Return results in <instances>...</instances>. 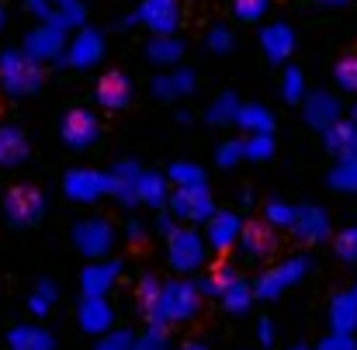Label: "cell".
<instances>
[{"mask_svg": "<svg viewBox=\"0 0 357 350\" xmlns=\"http://www.w3.org/2000/svg\"><path fill=\"white\" fill-rule=\"evenodd\" d=\"M198 298H202V288H198V284L170 281V284H160V291L146 302V316H149V323H156V326L184 323V319L195 316Z\"/></svg>", "mask_w": 357, "mask_h": 350, "instance_id": "obj_1", "label": "cell"}, {"mask_svg": "<svg viewBox=\"0 0 357 350\" xmlns=\"http://www.w3.org/2000/svg\"><path fill=\"white\" fill-rule=\"evenodd\" d=\"M305 271H309V260L305 257H295V260H284L281 267H274V271H267L260 281H257V298H278L281 291H288L295 281H302L305 277Z\"/></svg>", "mask_w": 357, "mask_h": 350, "instance_id": "obj_2", "label": "cell"}, {"mask_svg": "<svg viewBox=\"0 0 357 350\" xmlns=\"http://www.w3.org/2000/svg\"><path fill=\"white\" fill-rule=\"evenodd\" d=\"M77 323L87 337H105L112 330V305L105 302V295H87L80 302V312H77Z\"/></svg>", "mask_w": 357, "mask_h": 350, "instance_id": "obj_3", "label": "cell"}, {"mask_svg": "<svg viewBox=\"0 0 357 350\" xmlns=\"http://www.w3.org/2000/svg\"><path fill=\"white\" fill-rule=\"evenodd\" d=\"M7 347L10 350H56V337L35 323H24V326H14L7 333Z\"/></svg>", "mask_w": 357, "mask_h": 350, "instance_id": "obj_4", "label": "cell"}, {"mask_svg": "<svg viewBox=\"0 0 357 350\" xmlns=\"http://www.w3.org/2000/svg\"><path fill=\"white\" fill-rule=\"evenodd\" d=\"M330 326H333V333H354L357 330V288L333 298V305H330Z\"/></svg>", "mask_w": 357, "mask_h": 350, "instance_id": "obj_5", "label": "cell"}, {"mask_svg": "<svg viewBox=\"0 0 357 350\" xmlns=\"http://www.w3.org/2000/svg\"><path fill=\"white\" fill-rule=\"evenodd\" d=\"M202 260H205V253H202V243L195 236H188V233L174 236V243H170V264L177 271H195Z\"/></svg>", "mask_w": 357, "mask_h": 350, "instance_id": "obj_6", "label": "cell"}, {"mask_svg": "<svg viewBox=\"0 0 357 350\" xmlns=\"http://www.w3.org/2000/svg\"><path fill=\"white\" fill-rule=\"evenodd\" d=\"M119 277V264H94L84 271V295H105Z\"/></svg>", "mask_w": 357, "mask_h": 350, "instance_id": "obj_7", "label": "cell"}, {"mask_svg": "<svg viewBox=\"0 0 357 350\" xmlns=\"http://www.w3.org/2000/svg\"><path fill=\"white\" fill-rule=\"evenodd\" d=\"M253 295H257V291H253L250 284H243V281H233V284H229V288L222 291V305H226V309H229L233 316H243V312L250 309Z\"/></svg>", "mask_w": 357, "mask_h": 350, "instance_id": "obj_8", "label": "cell"}, {"mask_svg": "<svg viewBox=\"0 0 357 350\" xmlns=\"http://www.w3.org/2000/svg\"><path fill=\"white\" fill-rule=\"evenodd\" d=\"M101 101L112 105V108H115V105H125V101H128V80L119 77V73H112V77L101 84Z\"/></svg>", "mask_w": 357, "mask_h": 350, "instance_id": "obj_9", "label": "cell"}, {"mask_svg": "<svg viewBox=\"0 0 357 350\" xmlns=\"http://www.w3.org/2000/svg\"><path fill=\"white\" fill-rule=\"evenodd\" d=\"M135 333H128V330H108L105 337H98V344L94 350H135Z\"/></svg>", "mask_w": 357, "mask_h": 350, "instance_id": "obj_10", "label": "cell"}, {"mask_svg": "<svg viewBox=\"0 0 357 350\" xmlns=\"http://www.w3.org/2000/svg\"><path fill=\"white\" fill-rule=\"evenodd\" d=\"M52 302H56V288H52L49 281H42V284L35 288V295L28 298V309H31V316H49Z\"/></svg>", "mask_w": 357, "mask_h": 350, "instance_id": "obj_11", "label": "cell"}, {"mask_svg": "<svg viewBox=\"0 0 357 350\" xmlns=\"http://www.w3.org/2000/svg\"><path fill=\"white\" fill-rule=\"evenodd\" d=\"M253 233L257 229H246V236H243V257H250V260L257 257L260 260L267 253V246H271V236L264 233V229H260V236H253Z\"/></svg>", "mask_w": 357, "mask_h": 350, "instance_id": "obj_12", "label": "cell"}, {"mask_svg": "<svg viewBox=\"0 0 357 350\" xmlns=\"http://www.w3.org/2000/svg\"><path fill=\"white\" fill-rule=\"evenodd\" d=\"M135 350H170V344H167V330L153 323V326L135 340Z\"/></svg>", "mask_w": 357, "mask_h": 350, "instance_id": "obj_13", "label": "cell"}, {"mask_svg": "<svg viewBox=\"0 0 357 350\" xmlns=\"http://www.w3.org/2000/svg\"><path fill=\"white\" fill-rule=\"evenodd\" d=\"M233 239H236V219H233V215H222L219 226L212 229V243H215L219 250H226Z\"/></svg>", "mask_w": 357, "mask_h": 350, "instance_id": "obj_14", "label": "cell"}, {"mask_svg": "<svg viewBox=\"0 0 357 350\" xmlns=\"http://www.w3.org/2000/svg\"><path fill=\"white\" fill-rule=\"evenodd\" d=\"M337 188H347V191H357V153H351L340 170H337Z\"/></svg>", "mask_w": 357, "mask_h": 350, "instance_id": "obj_15", "label": "cell"}, {"mask_svg": "<svg viewBox=\"0 0 357 350\" xmlns=\"http://www.w3.org/2000/svg\"><path fill=\"white\" fill-rule=\"evenodd\" d=\"M337 253H340V260L357 264V226L347 229V233H340V239H337Z\"/></svg>", "mask_w": 357, "mask_h": 350, "instance_id": "obj_16", "label": "cell"}, {"mask_svg": "<svg viewBox=\"0 0 357 350\" xmlns=\"http://www.w3.org/2000/svg\"><path fill=\"white\" fill-rule=\"evenodd\" d=\"M316 350H357L354 333H330Z\"/></svg>", "mask_w": 357, "mask_h": 350, "instance_id": "obj_17", "label": "cell"}, {"mask_svg": "<svg viewBox=\"0 0 357 350\" xmlns=\"http://www.w3.org/2000/svg\"><path fill=\"white\" fill-rule=\"evenodd\" d=\"M337 80H340L347 91H357V59L340 63V70H337Z\"/></svg>", "mask_w": 357, "mask_h": 350, "instance_id": "obj_18", "label": "cell"}, {"mask_svg": "<svg viewBox=\"0 0 357 350\" xmlns=\"http://www.w3.org/2000/svg\"><path fill=\"white\" fill-rule=\"evenodd\" d=\"M257 344H260V347H274V323H271V319H260V326H257Z\"/></svg>", "mask_w": 357, "mask_h": 350, "instance_id": "obj_19", "label": "cell"}, {"mask_svg": "<svg viewBox=\"0 0 357 350\" xmlns=\"http://www.w3.org/2000/svg\"><path fill=\"white\" fill-rule=\"evenodd\" d=\"M177 350H208V347H205L202 340H188V344H181Z\"/></svg>", "mask_w": 357, "mask_h": 350, "instance_id": "obj_20", "label": "cell"}, {"mask_svg": "<svg viewBox=\"0 0 357 350\" xmlns=\"http://www.w3.org/2000/svg\"><path fill=\"white\" fill-rule=\"evenodd\" d=\"M319 3H344V0H319Z\"/></svg>", "mask_w": 357, "mask_h": 350, "instance_id": "obj_21", "label": "cell"}, {"mask_svg": "<svg viewBox=\"0 0 357 350\" xmlns=\"http://www.w3.org/2000/svg\"><path fill=\"white\" fill-rule=\"evenodd\" d=\"M291 350H309V347H291Z\"/></svg>", "mask_w": 357, "mask_h": 350, "instance_id": "obj_22", "label": "cell"}]
</instances>
